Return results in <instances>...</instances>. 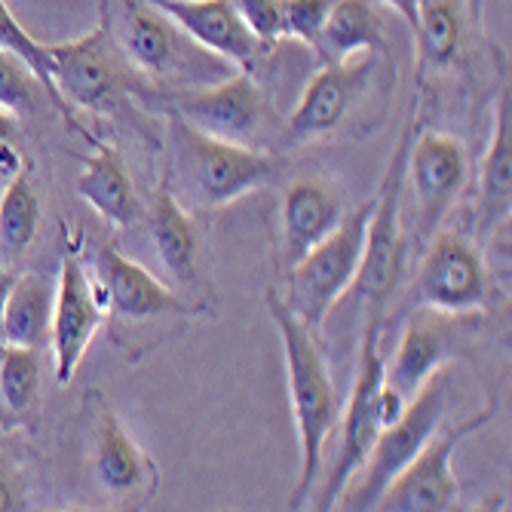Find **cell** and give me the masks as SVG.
<instances>
[{"instance_id": "6da1fadb", "label": "cell", "mask_w": 512, "mask_h": 512, "mask_svg": "<svg viewBox=\"0 0 512 512\" xmlns=\"http://www.w3.org/2000/svg\"><path fill=\"white\" fill-rule=\"evenodd\" d=\"M169 129L163 145V184L169 194L197 215L218 212L270 181L276 160L261 148L221 142L166 111Z\"/></svg>"}, {"instance_id": "7a4b0ae2", "label": "cell", "mask_w": 512, "mask_h": 512, "mask_svg": "<svg viewBox=\"0 0 512 512\" xmlns=\"http://www.w3.org/2000/svg\"><path fill=\"white\" fill-rule=\"evenodd\" d=\"M264 310L273 322L279 341H283L292 414H295L298 448H301V473L289 497V509H304L310 503V491L322 470L325 445H329V436L338 424V390L332 384L325 356L319 350L316 332L289 310L283 295H276L270 289L264 295Z\"/></svg>"}, {"instance_id": "3957f363", "label": "cell", "mask_w": 512, "mask_h": 512, "mask_svg": "<svg viewBox=\"0 0 512 512\" xmlns=\"http://www.w3.org/2000/svg\"><path fill=\"white\" fill-rule=\"evenodd\" d=\"M92 283L105 307L108 341L129 362H145L163 344L188 332V325L197 319L172 286L160 283L114 246L99 249Z\"/></svg>"}, {"instance_id": "277c9868", "label": "cell", "mask_w": 512, "mask_h": 512, "mask_svg": "<svg viewBox=\"0 0 512 512\" xmlns=\"http://www.w3.org/2000/svg\"><path fill=\"white\" fill-rule=\"evenodd\" d=\"M99 10L108 16L123 59L142 80L157 83L160 92L212 86L237 71V65L200 46L151 0H102Z\"/></svg>"}, {"instance_id": "5b68a950", "label": "cell", "mask_w": 512, "mask_h": 512, "mask_svg": "<svg viewBox=\"0 0 512 512\" xmlns=\"http://www.w3.org/2000/svg\"><path fill=\"white\" fill-rule=\"evenodd\" d=\"M387 65V50L362 53V59L325 62L301 92L283 129V148H301L350 129L362 111L375 108V92H390L393 83L384 86Z\"/></svg>"}, {"instance_id": "8992f818", "label": "cell", "mask_w": 512, "mask_h": 512, "mask_svg": "<svg viewBox=\"0 0 512 512\" xmlns=\"http://www.w3.org/2000/svg\"><path fill=\"white\" fill-rule=\"evenodd\" d=\"M86 421V482L105 503L120 509H145L160 491V470L138 445L102 390L83 396Z\"/></svg>"}, {"instance_id": "52a82bcc", "label": "cell", "mask_w": 512, "mask_h": 512, "mask_svg": "<svg viewBox=\"0 0 512 512\" xmlns=\"http://www.w3.org/2000/svg\"><path fill=\"white\" fill-rule=\"evenodd\" d=\"M46 53L53 62V83L68 108L77 105L96 114H120L129 108L132 96H142L148 89L123 59L102 10L99 25L89 34L65 43H46Z\"/></svg>"}, {"instance_id": "ba28073f", "label": "cell", "mask_w": 512, "mask_h": 512, "mask_svg": "<svg viewBox=\"0 0 512 512\" xmlns=\"http://www.w3.org/2000/svg\"><path fill=\"white\" fill-rule=\"evenodd\" d=\"M411 138H414V117L405 120L396 151L381 181V194L371 200L362 264L353 279V289L368 307V316H378V319H384V310L402 289L405 261L411 255L405 227H402V188H405Z\"/></svg>"}, {"instance_id": "9c48e42d", "label": "cell", "mask_w": 512, "mask_h": 512, "mask_svg": "<svg viewBox=\"0 0 512 512\" xmlns=\"http://www.w3.org/2000/svg\"><path fill=\"white\" fill-rule=\"evenodd\" d=\"M448 390L451 384L442 368L433 371V375L414 390L399 421L378 433L368 457L362 460V467L344 485L335 509H375L378 506V497L387 491V485L408 467L414 454L442 427V417L448 411Z\"/></svg>"}, {"instance_id": "30bf717a", "label": "cell", "mask_w": 512, "mask_h": 512, "mask_svg": "<svg viewBox=\"0 0 512 512\" xmlns=\"http://www.w3.org/2000/svg\"><path fill=\"white\" fill-rule=\"evenodd\" d=\"M148 230L175 295L194 310V316H218V289L206 215L184 209L160 181L148 209Z\"/></svg>"}, {"instance_id": "8fae6325", "label": "cell", "mask_w": 512, "mask_h": 512, "mask_svg": "<svg viewBox=\"0 0 512 512\" xmlns=\"http://www.w3.org/2000/svg\"><path fill=\"white\" fill-rule=\"evenodd\" d=\"M368 218H371V203L347 212L332 237H325L289 273H283L289 286L283 301L316 335L322 329L325 316L341 301V295L353 289L356 270L362 264Z\"/></svg>"}, {"instance_id": "7c38bea8", "label": "cell", "mask_w": 512, "mask_h": 512, "mask_svg": "<svg viewBox=\"0 0 512 512\" xmlns=\"http://www.w3.org/2000/svg\"><path fill=\"white\" fill-rule=\"evenodd\" d=\"M488 292V258L479 246L454 230H436V237L424 246L402 310L433 307L445 313H479L488 304Z\"/></svg>"}, {"instance_id": "4fadbf2b", "label": "cell", "mask_w": 512, "mask_h": 512, "mask_svg": "<svg viewBox=\"0 0 512 512\" xmlns=\"http://www.w3.org/2000/svg\"><path fill=\"white\" fill-rule=\"evenodd\" d=\"M467 178L470 160L454 135L427 129L411 138L405 181L414 194V227L408 249H424L436 237V230L467 188Z\"/></svg>"}, {"instance_id": "5bb4252c", "label": "cell", "mask_w": 512, "mask_h": 512, "mask_svg": "<svg viewBox=\"0 0 512 512\" xmlns=\"http://www.w3.org/2000/svg\"><path fill=\"white\" fill-rule=\"evenodd\" d=\"M148 96L160 99L166 111L178 114L184 123H191L206 135H215L221 142L258 148L267 105H264V92L252 80V71H234L227 80L200 89H178V92L157 89L148 92Z\"/></svg>"}, {"instance_id": "9a60e30c", "label": "cell", "mask_w": 512, "mask_h": 512, "mask_svg": "<svg viewBox=\"0 0 512 512\" xmlns=\"http://www.w3.org/2000/svg\"><path fill=\"white\" fill-rule=\"evenodd\" d=\"M362 350H359V371L356 384L350 393V402L341 414V451L329 473V482L322 485V494L316 497V509H335L344 485L353 479V473L362 467L371 445H375L381 433V417H378V393L384 384V356H381V335H384V319L368 316V325L362 332Z\"/></svg>"}, {"instance_id": "2e32d148", "label": "cell", "mask_w": 512, "mask_h": 512, "mask_svg": "<svg viewBox=\"0 0 512 512\" xmlns=\"http://www.w3.org/2000/svg\"><path fill=\"white\" fill-rule=\"evenodd\" d=\"M497 414V402H488L479 414L448 430H436L430 442L414 454L408 467L387 485L375 509L384 512H448L460 506V482L451 470L457 445L482 430Z\"/></svg>"}, {"instance_id": "e0dca14e", "label": "cell", "mask_w": 512, "mask_h": 512, "mask_svg": "<svg viewBox=\"0 0 512 512\" xmlns=\"http://www.w3.org/2000/svg\"><path fill=\"white\" fill-rule=\"evenodd\" d=\"M408 313L399 347L390 365H384V384L402 396H414L433 371L445 368L448 359H457L479 332L476 313H445L433 307H414Z\"/></svg>"}, {"instance_id": "ac0fdd59", "label": "cell", "mask_w": 512, "mask_h": 512, "mask_svg": "<svg viewBox=\"0 0 512 512\" xmlns=\"http://www.w3.org/2000/svg\"><path fill=\"white\" fill-rule=\"evenodd\" d=\"M347 215L341 184L325 175L295 178L283 203H279V237H276V267L289 273L310 249L332 237Z\"/></svg>"}, {"instance_id": "d6986e66", "label": "cell", "mask_w": 512, "mask_h": 512, "mask_svg": "<svg viewBox=\"0 0 512 512\" xmlns=\"http://www.w3.org/2000/svg\"><path fill=\"white\" fill-rule=\"evenodd\" d=\"M105 325V307L96 292V283L77 258H65L59 283H56V307L50 325V347H53V368L56 384L68 387L77 375V368Z\"/></svg>"}, {"instance_id": "ffe728a7", "label": "cell", "mask_w": 512, "mask_h": 512, "mask_svg": "<svg viewBox=\"0 0 512 512\" xmlns=\"http://www.w3.org/2000/svg\"><path fill=\"white\" fill-rule=\"evenodd\" d=\"M151 4L172 16L200 46L243 71H252L267 56L240 19L234 0H151Z\"/></svg>"}, {"instance_id": "44dd1931", "label": "cell", "mask_w": 512, "mask_h": 512, "mask_svg": "<svg viewBox=\"0 0 512 512\" xmlns=\"http://www.w3.org/2000/svg\"><path fill=\"white\" fill-rule=\"evenodd\" d=\"M509 83L500 86L491 145L479 175V200L473 212V230L479 240H488L494 230L509 221L512 209V117H509Z\"/></svg>"}, {"instance_id": "7402d4cb", "label": "cell", "mask_w": 512, "mask_h": 512, "mask_svg": "<svg viewBox=\"0 0 512 512\" xmlns=\"http://www.w3.org/2000/svg\"><path fill=\"white\" fill-rule=\"evenodd\" d=\"M92 145H96V154L86 160L83 172L77 175V194L111 227H132L145 209L129 166L114 145H105L99 138H92Z\"/></svg>"}, {"instance_id": "603a6c76", "label": "cell", "mask_w": 512, "mask_h": 512, "mask_svg": "<svg viewBox=\"0 0 512 512\" xmlns=\"http://www.w3.org/2000/svg\"><path fill=\"white\" fill-rule=\"evenodd\" d=\"M467 22L470 13L460 0H421V13L411 31L417 40V80L424 83L460 62Z\"/></svg>"}, {"instance_id": "cb8c5ba5", "label": "cell", "mask_w": 512, "mask_h": 512, "mask_svg": "<svg viewBox=\"0 0 512 512\" xmlns=\"http://www.w3.org/2000/svg\"><path fill=\"white\" fill-rule=\"evenodd\" d=\"M56 307V283L46 273L28 270L13 279L4 322H0V341L13 347L43 350L50 344V325Z\"/></svg>"}, {"instance_id": "d4e9b609", "label": "cell", "mask_w": 512, "mask_h": 512, "mask_svg": "<svg viewBox=\"0 0 512 512\" xmlns=\"http://www.w3.org/2000/svg\"><path fill=\"white\" fill-rule=\"evenodd\" d=\"M378 50H387V25L378 7L371 0H335L316 40V59L325 65Z\"/></svg>"}, {"instance_id": "484cf974", "label": "cell", "mask_w": 512, "mask_h": 512, "mask_svg": "<svg viewBox=\"0 0 512 512\" xmlns=\"http://www.w3.org/2000/svg\"><path fill=\"white\" fill-rule=\"evenodd\" d=\"M40 227V197L31 184L28 163L16 175H10V184L0 194V267H10L19 261Z\"/></svg>"}, {"instance_id": "4316f807", "label": "cell", "mask_w": 512, "mask_h": 512, "mask_svg": "<svg viewBox=\"0 0 512 512\" xmlns=\"http://www.w3.org/2000/svg\"><path fill=\"white\" fill-rule=\"evenodd\" d=\"M40 402V350L0 344V417L7 430L28 424Z\"/></svg>"}, {"instance_id": "83f0119b", "label": "cell", "mask_w": 512, "mask_h": 512, "mask_svg": "<svg viewBox=\"0 0 512 512\" xmlns=\"http://www.w3.org/2000/svg\"><path fill=\"white\" fill-rule=\"evenodd\" d=\"M0 50H7V53L19 56V59L37 74V80L43 83V92H46V99H50V105H53L59 114H65L68 126L77 129V132H83V135H86V142H89L92 135L74 120L68 102L59 96V89H56V83H53V62H50V53H46V46H43L40 40H34V37L16 22V16L10 13V7L4 4V0H0Z\"/></svg>"}, {"instance_id": "f1b7e54d", "label": "cell", "mask_w": 512, "mask_h": 512, "mask_svg": "<svg viewBox=\"0 0 512 512\" xmlns=\"http://www.w3.org/2000/svg\"><path fill=\"white\" fill-rule=\"evenodd\" d=\"M40 96L46 99L43 83L37 80V74L19 56L0 50V111H7L13 117L16 114L28 117V114H34Z\"/></svg>"}, {"instance_id": "f546056e", "label": "cell", "mask_w": 512, "mask_h": 512, "mask_svg": "<svg viewBox=\"0 0 512 512\" xmlns=\"http://www.w3.org/2000/svg\"><path fill=\"white\" fill-rule=\"evenodd\" d=\"M335 0H283V28L286 37L301 40L310 50H316L319 31L329 19Z\"/></svg>"}, {"instance_id": "4dcf8cb0", "label": "cell", "mask_w": 512, "mask_h": 512, "mask_svg": "<svg viewBox=\"0 0 512 512\" xmlns=\"http://www.w3.org/2000/svg\"><path fill=\"white\" fill-rule=\"evenodd\" d=\"M234 7L246 28L255 34L261 50L270 53L279 40H286L283 28V0H234Z\"/></svg>"}, {"instance_id": "1f68e13d", "label": "cell", "mask_w": 512, "mask_h": 512, "mask_svg": "<svg viewBox=\"0 0 512 512\" xmlns=\"http://www.w3.org/2000/svg\"><path fill=\"white\" fill-rule=\"evenodd\" d=\"M4 509H28V473L25 463L13 457L7 433L0 436V512Z\"/></svg>"}, {"instance_id": "d6a6232c", "label": "cell", "mask_w": 512, "mask_h": 512, "mask_svg": "<svg viewBox=\"0 0 512 512\" xmlns=\"http://www.w3.org/2000/svg\"><path fill=\"white\" fill-rule=\"evenodd\" d=\"M19 138H22V132H19L16 117L7 114V111H0V178L16 175L22 169V163H25L22 154H19Z\"/></svg>"}, {"instance_id": "836d02e7", "label": "cell", "mask_w": 512, "mask_h": 512, "mask_svg": "<svg viewBox=\"0 0 512 512\" xmlns=\"http://www.w3.org/2000/svg\"><path fill=\"white\" fill-rule=\"evenodd\" d=\"M387 7H393L405 22H408V28L414 31V25H417V13H421V0H384Z\"/></svg>"}, {"instance_id": "e575fe53", "label": "cell", "mask_w": 512, "mask_h": 512, "mask_svg": "<svg viewBox=\"0 0 512 512\" xmlns=\"http://www.w3.org/2000/svg\"><path fill=\"white\" fill-rule=\"evenodd\" d=\"M13 273L7 267H0V322H4V304H7V295H10V286H13ZM4 344V341H0Z\"/></svg>"}, {"instance_id": "d590c367", "label": "cell", "mask_w": 512, "mask_h": 512, "mask_svg": "<svg viewBox=\"0 0 512 512\" xmlns=\"http://www.w3.org/2000/svg\"><path fill=\"white\" fill-rule=\"evenodd\" d=\"M482 10H485V0H467V13H470V22L473 25L482 22Z\"/></svg>"}, {"instance_id": "8d00e7d4", "label": "cell", "mask_w": 512, "mask_h": 512, "mask_svg": "<svg viewBox=\"0 0 512 512\" xmlns=\"http://www.w3.org/2000/svg\"><path fill=\"white\" fill-rule=\"evenodd\" d=\"M7 433V424H4V417H0V436H4Z\"/></svg>"}]
</instances>
